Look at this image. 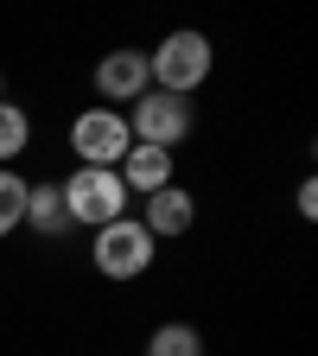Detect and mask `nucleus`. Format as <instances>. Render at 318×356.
<instances>
[{
	"label": "nucleus",
	"instance_id": "obj_5",
	"mask_svg": "<svg viewBox=\"0 0 318 356\" xmlns=\"http://www.w3.org/2000/svg\"><path fill=\"white\" fill-rule=\"evenodd\" d=\"M127 134H134V147H159V153H172V147L191 134V108L178 102V96L147 89V96L134 102V115H127Z\"/></svg>",
	"mask_w": 318,
	"mask_h": 356
},
{
	"label": "nucleus",
	"instance_id": "obj_14",
	"mask_svg": "<svg viewBox=\"0 0 318 356\" xmlns=\"http://www.w3.org/2000/svg\"><path fill=\"white\" fill-rule=\"evenodd\" d=\"M0 89H7V76H0Z\"/></svg>",
	"mask_w": 318,
	"mask_h": 356
},
{
	"label": "nucleus",
	"instance_id": "obj_6",
	"mask_svg": "<svg viewBox=\"0 0 318 356\" xmlns=\"http://www.w3.org/2000/svg\"><path fill=\"white\" fill-rule=\"evenodd\" d=\"M96 89H102V108L109 102H141L147 89H153V70H147V51H109L102 64H96Z\"/></svg>",
	"mask_w": 318,
	"mask_h": 356
},
{
	"label": "nucleus",
	"instance_id": "obj_8",
	"mask_svg": "<svg viewBox=\"0 0 318 356\" xmlns=\"http://www.w3.org/2000/svg\"><path fill=\"white\" fill-rule=\"evenodd\" d=\"M115 172H121V185H127V191L153 197V191L172 185V153H159V147H127V159H121Z\"/></svg>",
	"mask_w": 318,
	"mask_h": 356
},
{
	"label": "nucleus",
	"instance_id": "obj_2",
	"mask_svg": "<svg viewBox=\"0 0 318 356\" xmlns=\"http://www.w3.org/2000/svg\"><path fill=\"white\" fill-rule=\"evenodd\" d=\"M147 70L159 83V96H178V102H185L191 89H204V76H210V38L204 32H166L153 51H147Z\"/></svg>",
	"mask_w": 318,
	"mask_h": 356
},
{
	"label": "nucleus",
	"instance_id": "obj_13",
	"mask_svg": "<svg viewBox=\"0 0 318 356\" xmlns=\"http://www.w3.org/2000/svg\"><path fill=\"white\" fill-rule=\"evenodd\" d=\"M299 216H318V185H312V178L299 185Z\"/></svg>",
	"mask_w": 318,
	"mask_h": 356
},
{
	"label": "nucleus",
	"instance_id": "obj_11",
	"mask_svg": "<svg viewBox=\"0 0 318 356\" xmlns=\"http://www.w3.org/2000/svg\"><path fill=\"white\" fill-rule=\"evenodd\" d=\"M19 222H26V178L13 165H0V242H7Z\"/></svg>",
	"mask_w": 318,
	"mask_h": 356
},
{
	"label": "nucleus",
	"instance_id": "obj_4",
	"mask_svg": "<svg viewBox=\"0 0 318 356\" xmlns=\"http://www.w3.org/2000/svg\"><path fill=\"white\" fill-rule=\"evenodd\" d=\"M127 147H134V134H127V115H121V108H83V115L70 121V153H77L83 165L115 172V165L127 159Z\"/></svg>",
	"mask_w": 318,
	"mask_h": 356
},
{
	"label": "nucleus",
	"instance_id": "obj_3",
	"mask_svg": "<svg viewBox=\"0 0 318 356\" xmlns=\"http://www.w3.org/2000/svg\"><path fill=\"white\" fill-rule=\"evenodd\" d=\"M153 248H159V242L141 229V216H121V222H109V229H96L89 261H96L102 280H141L147 267H153Z\"/></svg>",
	"mask_w": 318,
	"mask_h": 356
},
{
	"label": "nucleus",
	"instance_id": "obj_9",
	"mask_svg": "<svg viewBox=\"0 0 318 356\" xmlns=\"http://www.w3.org/2000/svg\"><path fill=\"white\" fill-rule=\"evenodd\" d=\"M26 229H38V236H64L70 229L58 185H26Z\"/></svg>",
	"mask_w": 318,
	"mask_h": 356
},
{
	"label": "nucleus",
	"instance_id": "obj_1",
	"mask_svg": "<svg viewBox=\"0 0 318 356\" xmlns=\"http://www.w3.org/2000/svg\"><path fill=\"white\" fill-rule=\"evenodd\" d=\"M58 191H64V216H70V229H109V222L127 216V185H121V172L77 165Z\"/></svg>",
	"mask_w": 318,
	"mask_h": 356
},
{
	"label": "nucleus",
	"instance_id": "obj_12",
	"mask_svg": "<svg viewBox=\"0 0 318 356\" xmlns=\"http://www.w3.org/2000/svg\"><path fill=\"white\" fill-rule=\"evenodd\" d=\"M147 356H204V337L191 325H159L147 337Z\"/></svg>",
	"mask_w": 318,
	"mask_h": 356
},
{
	"label": "nucleus",
	"instance_id": "obj_7",
	"mask_svg": "<svg viewBox=\"0 0 318 356\" xmlns=\"http://www.w3.org/2000/svg\"><path fill=\"white\" fill-rule=\"evenodd\" d=\"M198 222V197L185 191V185H166V191H153L147 197V216H141V229L159 242V236H185Z\"/></svg>",
	"mask_w": 318,
	"mask_h": 356
},
{
	"label": "nucleus",
	"instance_id": "obj_10",
	"mask_svg": "<svg viewBox=\"0 0 318 356\" xmlns=\"http://www.w3.org/2000/svg\"><path fill=\"white\" fill-rule=\"evenodd\" d=\"M32 147V115L19 102H0V165H13Z\"/></svg>",
	"mask_w": 318,
	"mask_h": 356
}]
</instances>
